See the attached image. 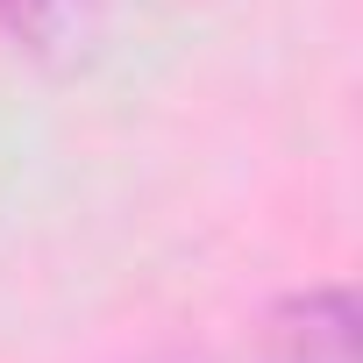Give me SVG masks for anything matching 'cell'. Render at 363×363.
Listing matches in <instances>:
<instances>
[{
    "label": "cell",
    "mask_w": 363,
    "mask_h": 363,
    "mask_svg": "<svg viewBox=\"0 0 363 363\" xmlns=\"http://www.w3.org/2000/svg\"><path fill=\"white\" fill-rule=\"evenodd\" d=\"M264 363H356V306L342 285L292 292L264 328Z\"/></svg>",
    "instance_id": "1"
},
{
    "label": "cell",
    "mask_w": 363,
    "mask_h": 363,
    "mask_svg": "<svg viewBox=\"0 0 363 363\" xmlns=\"http://www.w3.org/2000/svg\"><path fill=\"white\" fill-rule=\"evenodd\" d=\"M0 29L29 50H57L86 29V0H0Z\"/></svg>",
    "instance_id": "2"
}]
</instances>
